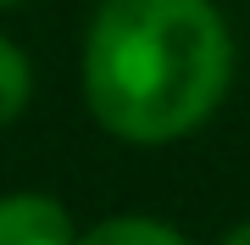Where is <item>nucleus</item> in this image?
<instances>
[{
	"mask_svg": "<svg viewBox=\"0 0 250 245\" xmlns=\"http://www.w3.org/2000/svg\"><path fill=\"white\" fill-rule=\"evenodd\" d=\"M228 28L206 0H106L83 50L95 117L134 145H167L228 89Z\"/></svg>",
	"mask_w": 250,
	"mask_h": 245,
	"instance_id": "obj_1",
	"label": "nucleus"
},
{
	"mask_svg": "<svg viewBox=\"0 0 250 245\" xmlns=\"http://www.w3.org/2000/svg\"><path fill=\"white\" fill-rule=\"evenodd\" d=\"M0 245H72V218L50 195H6L0 200Z\"/></svg>",
	"mask_w": 250,
	"mask_h": 245,
	"instance_id": "obj_2",
	"label": "nucleus"
},
{
	"mask_svg": "<svg viewBox=\"0 0 250 245\" xmlns=\"http://www.w3.org/2000/svg\"><path fill=\"white\" fill-rule=\"evenodd\" d=\"M78 245H184V240L167 223H150V218H111L95 234H83Z\"/></svg>",
	"mask_w": 250,
	"mask_h": 245,
	"instance_id": "obj_3",
	"label": "nucleus"
},
{
	"mask_svg": "<svg viewBox=\"0 0 250 245\" xmlns=\"http://www.w3.org/2000/svg\"><path fill=\"white\" fill-rule=\"evenodd\" d=\"M22 100H28V62H22L17 45L0 39V128L22 111Z\"/></svg>",
	"mask_w": 250,
	"mask_h": 245,
	"instance_id": "obj_4",
	"label": "nucleus"
},
{
	"mask_svg": "<svg viewBox=\"0 0 250 245\" xmlns=\"http://www.w3.org/2000/svg\"><path fill=\"white\" fill-rule=\"evenodd\" d=\"M223 245H250V223H239V228H233V234H228Z\"/></svg>",
	"mask_w": 250,
	"mask_h": 245,
	"instance_id": "obj_5",
	"label": "nucleus"
},
{
	"mask_svg": "<svg viewBox=\"0 0 250 245\" xmlns=\"http://www.w3.org/2000/svg\"><path fill=\"white\" fill-rule=\"evenodd\" d=\"M0 6H11V0H0Z\"/></svg>",
	"mask_w": 250,
	"mask_h": 245,
	"instance_id": "obj_6",
	"label": "nucleus"
}]
</instances>
